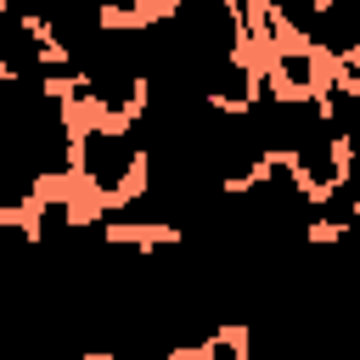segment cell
Returning <instances> with one entry per match:
<instances>
[{
    "instance_id": "7a4b0ae2",
    "label": "cell",
    "mask_w": 360,
    "mask_h": 360,
    "mask_svg": "<svg viewBox=\"0 0 360 360\" xmlns=\"http://www.w3.org/2000/svg\"><path fill=\"white\" fill-rule=\"evenodd\" d=\"M180 360H248V338H242V326H225L219 338H208L202 349H191Z\"/></svg>"
},
{
    "instance_id": "3957f363",
    "label": "cell",
    "mask_w": 360,
    "mask_h": 360,
    "mask_svg": "<svg viewBox=\"0 0 360 360\" xmlns=\"http://www.w3.org/2000/svg\"><path fill=\"white\" fill-rule=\"evenodd\" d=\"M338 73H343V79H349V84H354V90H360V56H354V62H349V68H338Z\"/></svg>"
},
{
    "instance_id": "6da1fadb",
    "label": "cell",
    "mask_w": 360,
    "mask_h": 360,
    "mask_svg": "<svg viewBox=\"0 0 360 360\" xmlns=\"http://www.w3.org/2000/svg\"><path fill=\"white\" fill-rule=\"evenodd\" d=\"M73 186L84 191L90 208H118L146 186V146L135 124H107V118H79V174Z\"/></svg>"
}]
</instances>
